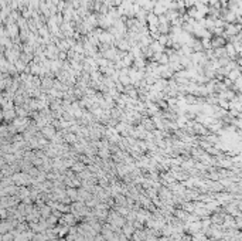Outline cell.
<instances>
[{"label":"cell","mask_w":242,"mask_h":241,"mask_svg":"<svg viewBox=\"0 0 242 241\" xmlns=\"http://www.w3.org/2000/svg\"><path fill=\"white\" fill-rule=\"evenodd\" d=\"M201 2H206V0H201Z\"/></svg>","instance_id":"1"}]
</instances>
